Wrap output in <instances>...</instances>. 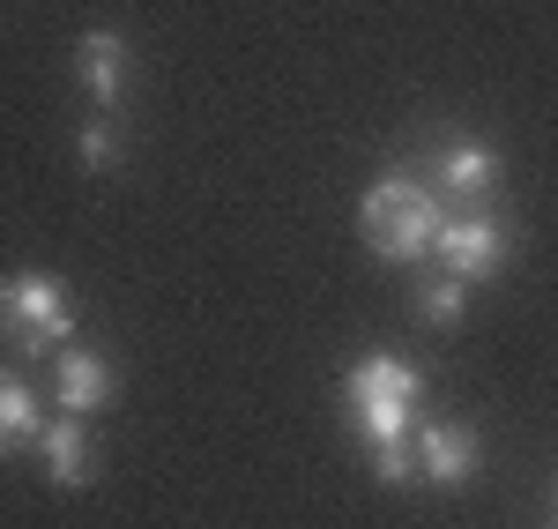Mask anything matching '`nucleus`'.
<instances>
[{"instance_id": "1", "label": "nucleus", "mask_w": 558, "mask_h": 529, "mask_svg": "<svg viewBox=\"0 0 558 529\" xmlns=\"http://www.w3.org/2000/svg\"><path fill=\"white\" fill-rule=\"evenodd\" d=\"M447 217H454V209H447L417 172H387L380 187H365V202H357V239H365L380 262L410 268V262L432 254V239H439Z\"/></svg>"}, {"instance_id": "2", "label": "nucleus", "mask_w": 558, "mask_h": 529, "mask_svg": "<svg viewBox=\"0 0 558 529\" xmlns=\"http://www.w3.org/2000/svg\"><path fill=\"white\" fill-rule=\"evenodd\" d=\"M417 402H425V373H417L410 358H395V351H373L343 373V410H350V425L365 433V447L373 441H410Z\"/></svg>"}, {"instance_id": "3", "label": "nucleus", "mask_w": 558, "mask_h": 529, "mask_svg": "<svg viewBox=\"0 0 558 529\" xmlns=\"http://www.w3.org/2000/svg\"><path fill=\"white\" fill-rule=\"evenodd\" d=\"M75 336V306H68V291L38 276V268H23V276H0V344L15 358H45L60 351Z\"/></svg>"}, {"instance_id": "4", "label": "nucleus", "mask_w": 558, "mask_h": 529, "mask_svg": "<svg viewBox=\"0 0 558 529\" xmlns=\"http://www.w3.org/2000/svg\"><path fill=\"white\" fill-rule=\"evenodd\" d=\"M507 254H514V224L492 217V209H454V217L439 224V239H432V262L447 268L454 284H492L499 268H507Z\"/></svg>"}, {"instance_id": "5", "label": "nucleus", "mask_w": 558, "mask_h": 529, "mask_svg": "<svg viewBox=\"0 0 558 529\" xmlns=\"http://www.w3.org/2000/svg\"><path fill=\"white\" fill-rule=\"evenodd\" d=\"M417 179H425L447 209H492V194H499V149L476 142V134H447V142L425 157Z\"/></svg>"}, {"instance_id": "6", "label": "nucleus", "mask_w": 558, "mask_h": 529, "mask_svg": "<svg viewBox=\"0 0 558 529\" xmlns=\"http://www.w3.org/2000/svg\"><path fill=\"white\" fill-rule=\"evenodd\" d=\"M410 447H417V485H439V492H462L476 478V462H484L476 425H447V418H417Z\"/></svg>"}, {"instance_id": "7", "label": "nucleus", "mask_w": 558, "mask_h": 529, "mask_svg": "<svg viewBox=\"0 0 558 529\" xmlns=\"http://www.w3.org/2000/svg\"><path fill=\"white\" fill-rule=\"evenodd\" d=\"M120 396V365L105 351H83V344H60L52 351V402L68 418H89V410H112Z\"/></svg>"}, {"instance_id": "8", "label": "nucleus", "mask_w": 558, "mask_h": 529, "mask_svg": "<svg viewBox=\"0 0 558 529\" xmlns=\"http://www.w3.org/2000/svg\"><path fill=\"white\" fill-rule=\"evenodd\" d=\"M75 75H83V89H89V105L97 112H112L120 97H128V38L120 31H83V45H75Z\"/></svg>"}, {"instance_id": "9", "label": "nucleus", "mask_w": 558, "mask_h": 529, "mask_svg": "<svg viewBox=\"0 0 558 529\" xmlns=\"http://www.w3.org/2000/svg\"><path fill=\"white\" fill-rule=\"evenodd\" d=\"M38 455H45V478L60 492H83L89 478H97V455H89V433H83V418H52L45 425V441H38Z\"/></svg>"}, {"instance_id": "10", "label": "nucleus", "mask_w": 558, "mask_h": 529, "mask_svg": "<svg viewBox=\"0 0 558 529\" xmlns=\"http://www.w3.org/2000/svg\"><path fill=\"white\" fill-rule=\"evenodd\" d=\"M45 441V402L38 388L15 373V365H0V455H23V447Z\"/></svg>"}, {"instance_id": "11", "label": "nucleus", "mask_w": 558, "mask_h": 529, "mask_svg": "<svg viewBox=\"0 0 558 529\" xmlns=\"http://www.w3.org/2000/svg\"><path fill=\"white\" fill-rule=\"evenodd\" d=\"M417 313H425L432 328H454V321L470 313V284H454L447 268H432L425 284H417Z\"/></svg>"}, {"instance_id": "12", "label": "nucleus", "mask_w": 558, "mask_h": 529, "mask_svg": "<svg viewBox=\"0 0 558 529\" xmlns=\"http://www.w3.org/2000/svg\"><path fill=\"white\" fill-rule=\"evenodd\" d=\"M75 157H83V172H120V128H112V112H97L83 128V142H75Z\"/></svg>"}, {"instance_id": "13", "label": "nucleus", "mask_w": 558, "mask_h": 529, "mask_svg": "<svg viewBox=\"0 0 558 529\" xmlns=\"http://www.w3.org/2000/svg\"><path fill=\"white\" fill-rule=\"evenodd\" d=\"M373 478H380V485H417V447L410 441H373Z\"/></svg>"}, {"instance_id": "14", "label": "nucleus", "mask_w": 558, "mask_h": 529, "mask_svg": "<svg viewBox=\"0 0 558 529\" xmlns=\"http://www.w3.org/2000/svg\"><path fill=\"white\" fill-rule=\"evenodd\" d=\"M551 507H558V470H551Z\"/></svg>"}, {"instance_id": "15", "label": "nucleus", "mask_w": 558, "mask_h": 529, "mask_svg": "<svg viewBox=\"0 0 558 529\" xmlns=\"http://www.w3.org/2000/svg\"><path fill=\"white\" fill-rule=\"evenodd\" d=\"M551 529H558V522H551Z\"/></svg>"}]
</instances>
